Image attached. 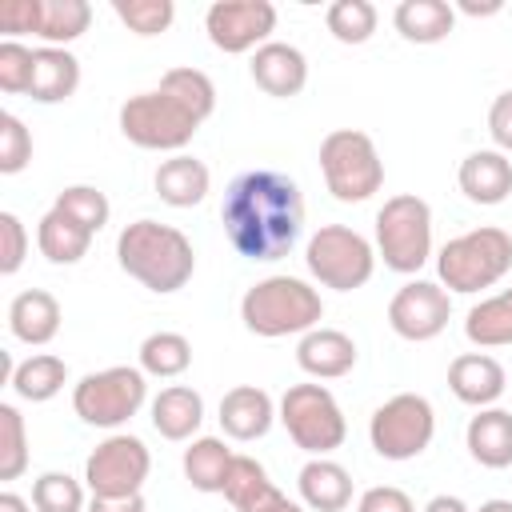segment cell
<instances>
[{"mask_svg": "<svg viewBox=\"0 0 512 512\" xmlns=\"http://www.w3.org/2000/svg\"><path fill=\"white\" fill-rule=\"evenodd\" d=\"M296 364L316 380H340L356 368V340L340 328H312L296 344Z\"/></svg>", "mask_w": 512, "mask_h": 512, "instance_id": "18", "label": "cell"}, {"mask_svg": "<svg viewBox=\"0 0 512 512\" xmlns=\"http://www.w3.org/2000/svg\"><path fill=\"white\" fill-rule=\"evenodd\" d=\"M8 384H12V392H16L20 400L44 404V400H52V396L68 384V364H64L60 356L36 352V356H28V360H20V364L12 368Z\"/></svg>", "mask_w": 512, "mask_h": 512, "instance_id": "32", "label": "cell"}, {"mask_svg": "<svg viewBox=\"0 0 512 512\" xmlns=\"http://www.w3.org/2000/svg\"><path fill=\"white\" fill-rule=\"evenodd\" d=\"M32 508L36 512H84V488L68 472H40L32 484Z\"/></svg>", "mask_w": 512, "mask_h": 512, "instance_id": "38", "label": "cell"}, {"mask_svg": "<svg viewBox=\"0 0 512 512\" xmlns=\"http://www.w3.org/2000/svg\"><path fill=\"white\" fill-rule=\"evenodd\" d=\"M424 512H468V504H464L460 496H448V492H440V496H432V500L424 504Z\"/></svg>", "mask_w": 512, "mask_h": 512, "instance_id": "47", "label": "cell"}, {"mask_svg": "<svg viewBox=\"0 0 512 512\" xmlns=\"http://www.w3.org/2000/svg\"><path fill=\"white\" fill-rule=\"evenodd\" d=\"M60 320H64L60 316V300L52 292H44V288H24L8 304V332L20 344H32V348L52 344L56 332H60Z\"/></svg>", "mask_w": 512, "mask_h": 512, "instance_id": "20", "label": "cell"}, {"mask_svg": "<svg viewBox=\"0 0 512 512\" xmlns=\"http://www.w3.org/2000/svg\"><path fill=\"white\" fill-rule=\"evenodd\" d=\"M204 32L228 56L256 52L276 32V4H268V0H216L204 12Z\"/></svg>", "mask_w": 512, "mask_h": 512, "instance_id": "13", "label": "cell"}, {"mask_svg": "<svg viewBox=\"0 0 512 512\" xmlns=\"http://www.w3.org/2000/svg\"><path fill=\"white\" fill-rule=\"evenodd\" d=\"M276 420V404L256 384H236L220 400V428L232 440H260Z\"/></svg>", "mask_w": 512, "mask_h": 512, "instance_id": "21", "label": "cell"}, {"mask_svg": "<svg viewBox=\"0 0 512 512\" xmlns=\"http://www.w3.org/2000/svg\"><path fill=\"white\" fill-rule=\"evenodd\" d=\"M204 424V400L188 384H172L152 400V428L164 440H188Z\"/></svg>", "mask_w": 512, "mask_h": 512, "instance_id": "26", "label": "cell"}, {"mask_svg": "<svg viewBox=\"0 0 512 512\" xmlns=\"http://www.w3.org/2000/svg\"><path fill=\"white\" fill-rule=\"evenodd\" d=\"M80 88V60L68 48H36L28 96L36 104H60Z\"/></svg>", "mask_w": 512, "mask_h": 512, "instance_id": "25", "label": "cell"}, {"mask_svg": "<svg viewBox=\"0 0 512 512\" xmlns=\"http://www.w3.org/2000/svg\"><path fill=\"white\" fill-rule=\"evenodd\" d=\"M0 32L20 36V32H36V0H4L0 4Z\"/></svg>", "mask_w": 512, "mask_h": 512, "instance_id": "45", "label": "cell"}, {"mask_svg": "<svg viewBox=\"0 0 512 512\" xmlns=\"http://www.w3.org/2000/svg\"><path fill=\"white\" fill-rule=\"evenodd\" d=\"M232 448L220 436H196L184 448V476L196 492H224L228 472H232Z\"/></svg>", "mask_w": 512, "mask_h": 512, "instance_id": "30", "label": "cell"}, {"mask_svg": "<svg viewBox=\"0 0 512 512\" xmlns=\"http://www.w3.org/2000/svg\"><path fill=\"white\" fill-rule=\"evenodd\" d=\"M200 120L172 100L164 88L152 92H136L120 104V132L128 144L148 148V152H180L184 144H192Z\"/></svg>", "mask_w": 512, "mask_h": 512, "instance_id": "7", "label": "cell"}, {"mask_svg": "<svg viewBox=\"0 0 512 512\" xmlns=\"http://www.w3.org/2000/svg\"><path fill=\"white\" fill-rule=\"evenodd\" d=\"M376 252L384 260V268L412 276L428 264L432 256V208L428 200L400 192L388 196L384 208L376 212Z\"/></svg>", "mask_w": 512, "mask_h": 512, "instance_id": "6", "label": "cell"}, {"mask_svg": "<svg viewBox=\"0 0 512 512\" xmlns=\"http://www.w3.org/2000/svg\"><path fill=\"white\" fill-rule=\"evenodd\" d=\"M448 388L460 404H472V408H492L504 388H508V376L500 368L496 356L488 352H464L448 364Z\"/></svg>", "mask_w": 512, "mask_h": 512, "instance_id": "17", "label": "cell"}, {"mask_svg": "<svg viewBox=\"0 0 512 512\" xmlns=\"http://www.w3.org/2000/svg\"><path fill=\"white\" fill-rule=\"evenodd\" d=\"M112 12L136 36H160L176 20V4L172 0H112Z\"/></svg>", "mask_w": 512, "mask_h": 512, "instance_id": "37", "label": "cell"}, {"mask_svg": "<svg viewBox=\"0 0 512 512\" xmlns=\"http://www.w3.org/2000/svg\"><path fill=\"white\" fill-rule=\"evenodd\" d=\"M84 512H144V496H92Z\"/></svg>", "mask_w": 512, "mask_h": 512, "instance_id": "46", "label": "cell"}, {"mask_svg": "<svg viewBox=\"0 0 512 512\" xmlns=\"http://www.w3.org/2000/svg\"><path fill=\"white\" fill-rule=\"evenodd\" d=\"M28 160H32V132L24 128L20 116L0 112V172L16 176L28 168Z\"/></svg>", "mask_w": 512, "mask_h": 512, "instance_id": "40", "label": "cell"}, {"mask_svg": "<svg viewBox=\"0 0 512 512\" xmlns=\"http://www.w3.org/2000/svg\"><path fill=\"white\" fill-rule=\"evenodd\" d=\"M92 24V4L84 0H36V32L44 48H64L80 40Z\"/></svg>", "mask_w": 512, "mask_h": 512, "instance_id": "29", "label": "cell"}, {"mask_svg": "<svg viewBox=\"0 0 512 512\" xmlns=\"http://www.w3.org/2000/svg\"><path fill=\"white\" fill-rule=\"evenodd\" d=\"M28 468V432L16 404H0V480H16Z\"/></svg>", "mask_w": 512, "mask_h": 512, "instance_id": "39", "label": "cell"}, {"mask_svg": "<svg viewBox=\"0 0 512 512\" xmlns=\"http://www.w3.org/2000/svg\"><path fill=\"white\" fill-rule=\"evenodd\" d=\"M464 444L472 452L476 464L484 468H508L512 464V412L508 408H480L468 428H464Z\"/></svg>", "mask_w": 512, "mask_h": 512, "instance_id": "23", "label": "cell"}, {"mask_svg": "<svg viewBox=\"0 0 512 512\" xmlns=\"http://www.w3.org/2000/svg\"><path fill=\"white\" fill-rule=\"evenodd\" d=\"M480 512H512V500H484Z\"/></svg>", "mask_w": 512, "mask_h": 512, "instance_id": "50", "label": "cell"}, {"mask_svg": "<svg viewBox=\"0 0 512 512\" xmlns=\"http://www.w3.org/2000/svg\"><path fill=\"white\" fill-rule=\"evenodd\" d=\"M160 88H164L172 100H180L200 124L216 112V84H212L200 68H168V72L160 76Z\"/></svg>", "mask_w": 512, "mask_h": 512, "instance_id": "34", "label": "cell"}, {"mask_svg": "<svg viewBox=\"0 0 512 512\" xmlns=\"http://www.w3.org/2000/svg\"><path fill=\"white\" fill-rule=\"evenodd\" d=\"M32 60H36V48H24L20 40H4L0 44V88L8 96L28 92V84H32Z\"/></svg>", "mask_w": 512, "mask_h": 512, "instance_id": "41", "label": "cell"}, {"mask_svg": "<svg viewBox=\"0 0 512 512\" xmlns=\"http://www.w3.org/2000/svg\"><path fill=\"white\" fill-rule=\"evenodd\" d=\"M296 484H300L304 508H312V512H344L352 504V476L344 464H336L328 456H312L300 468Z\"/></svg>", "mask_w": 512, "mask_h": 512, "instance_id": "22", "label": "cell"}, {"mask_svg": "<svg viewBox=\"0 0 512 512\" xmlns=\"http://www.w3.org/2000/svg\"><path fill=\"white\" fill-rule=\"evenodd\" d=\"M36 244H40L44 260H52V264H80L92 248V232L84 224H76L68 212L48 208L36 224Z\"/></svg>", "mask_w": 512, "mask_h": 512, "instance_id": "28", "label": "cell"}, {"mask_svg": "<svg viewBox=\"0 0 512 512\" xmlns=\"http://www.w3.org/2000/svg\"><path fill=\"white\" fill-rule=\"evenodd\" d=\"M152 184H156V196L164 204H172V208H196L208 196L212 176H208V164L204 160H196L188 152H176L172 160H164L156 168Z\"/></svg>", "mask_w": 512, "mask_h": 512, "instance_id": "24", "label": "cell"}, {"mask_svg": "<svg viewBox=\"0 0 512 512\" xmlns=\"http://www.w3.org/2000/svg\"><path fill=\"white\" fill-rule=\"evenodd\" d=\"M436 436V412L420 392H396L368 420V440L384 460H416Z\"/></svg>", "mask_w": 512, "mask_h": 512, "instance_id": "11", "label": "cell"}, {"mask_svg": "<svg viewBox=\"0 0 512 512\" xmlns=\"http://www.w3.org/2000/svg\"><path fill=\"white\" fill-rule=\"evenodd\" d=\"M24 256H28V232H24L20 216L16 212H0V276L20 272Z\"/></svg>", "mask_w": 512, "mask_h": 512, "instance_id": "42", "label": "cell"}, {"mask_svg": "<svg viewBox=\"0 0 512 512\" xmlns=\"http://www.w3.org/2000/svg\"><path fill=\"white\" fill-rule=\"evenodd\" d=\"M188 364H192L188 336H180V332H152V336H144V344H140V372L144 376L172 380V376L188 372Z\"/></svg>", "mask_w": 512, "mask_h": 512, "instance_id": "33", "label": "cell"}, {"mask_svg": "<svg viewBox=\"0 0 512 512\" xmlns=\"http://www.w3.org/2000/svg\"><path fill=\"white\" fill-rule=\"evenodd\" d=\"M248 72L256 80L260 92L276 96V100H288V96H300L304 84H308V60L296 44H280V40H268L264 48L252 52L248 60Z\"/></svg>", "mask_w": 512, "mask_h": 512, "instance_id": "15", "label": "cell"}, {"mask_svg": "<svg viewBox=\"0 0 512 512\" xmlns=\"http://www.w3.org/2000/svg\"><path fill=\"white\" fill-rule=\"evenodd\" d=\"M304 264H308L312 280H320L324 288L356 292L376 272V248L356 228L324 224L320 232H312V240L304 248Z\"/></svg>", "mask_w": 512, "mask_h": 512, "instance_id": "8", "label": "cell"}, {"mask_svg": "<svg viewBox=\"0 0 512 512\" xmlns=\"http://www.w3.org/2000/svg\"><path fill=\"white\" fill-rule=\"evenodd\" d=\"M116 260L132 280H140L156 296L180 292L196 272L192 240L160 220H132L116 236Z\"/></svg>", "mask_w": 512, "mask_h": 512, "instance_id": "2", "label": "cell"}, {"mask_svg": "<svg viewBox=\"0 0 512 512\" xmlns=\"http://www.w3.org/2000/svg\"><path fill=\"white\" fill-rule=\"evenodd\" d=\"M280 424L288 428L292 444L308 456H328L348 436L344 412L324 384H292L280 396Z\"/></svg>", "mask_w": 512, "mask_h": 512, "instance_id": "10", "label": "cell"}, {"mask_svg": "<svg viewBox=\"0 0 512 512\" xmlns=\"http://www.w3.org/2000/svg\"><path fill=\"white\" fill-rule=\"evenodd\" d=\"M52 208H60V212H68L76 224H84L92 236L108 224V216H112V204H108V196L96 188V184H68L60 196H56V204Z\"/></svg>", "mask_w": 512, "mask_h": 512, "instance_id": "36", "label": "cell"}, {"mask_svg": "<svg viewBox=\"0 0 512 512\" xmlns=\"http://www.w3.org/2000/svg\"><path fill=\"white\" fill-rule=\"evenodd\" d=\"M456 180H460V192H464L472 204H484V208L504 204L508 192H512V160H508L504 152H496V148L468 152V156L460 160Z\"/></svg>", "mask_w": 512, "mask_h": 512, "instance_id": "19", "label": "cell"}, {"mask_svg": "<svg viewBox=\"0 0 512 512\" xmlns=\"http://www.w3.org/2000/svg\"><path fill=\"white\" fill-rule=\"evenodd\" d=\"M500 8H504L500 0H492V4H472V0H464V4H460V12H468V16H496Z\"/></svg>", "mask_w": 512, "mask_h": 512, "instance_id": "48", "label": "cell"}, {"mask_svg": "<svg viewBox=\"0 0 512 512\" xmlns=\"http://www.w3.org/2000/svg\"><path fill=\"white\" fill-rule=\"evenodd\" d=\"M0 512H32V508H28L24 496H16V492H0Z\"/></svg>", "mask_w": 512, "mask_h": 512, "instance_id": "49", "label": "cell"}, {"mask_svg": "<svg viewBox=\"0 0 512 512\" xmlns=\"http://www.w3.org/2000/svg\"><path fill=\"white\" fill-rule=\"evenodd\" d=\"M324 300L320 292L300 276H264L256 280L240 300V320L252 336L280 340V336H304L320 328Z\"/></svg>", "mask_w": 512, "mask_h": 512, "instance_id": "3", "label": "cell"}, {"mask_svg": "<svg viewBox=\"0 0 512 512\" xmlns=\"http://www.w3.org/2000/svg\"><path fill=\"white\" fill-rule=\"evenodd\" d=\"M464 336L476 348H504V344H512V288L472 304L468 316H464Z\"/></svg>", "mask_w": 512, "mask_h": 512, "instance_id": "31", "label": "cell"}, {"mask_svg": "<svg viewBox=\"0 0 512 512\" xmlns=\"http://www.w3.org/2000/svg\"><path fill=\"white\" fill-rule=\"evenodd\" d=\"M392 24L408 44H440L456 28V8L444 0H400Z\"/></svg>", "mask_w": 512, "mask_h": 512, "instance_id": "27", "label": "cell"}, {"mask_svg": "<svg viewBox=\"0 0 512 512\" xmlns=\"http://www.w3.org/2000/svg\"><path fill=\"white\" fill-rule=\"evenodd\" d=\"M148 396V380L132 364H112L100 372H88L72 388V408L92 428H120L128 424Z\"/></svg>", "mask_w": 512, "mask_h": 512, "instance_id": "9", "label": "cell"}, {"mask_svg": "<svg viewBox=\"0 0 512 512\" xmlns=\"http://www.w3.org/2000/svg\"><path fill=\"white\" fill-rule=\"evenodd\" d=\"M508 268H512V236L492 224L448 240L436 256L440 284L448 292H464V296L500 284L508 276Z\"/></svg>", "mask_w": 512, "mask_h": 512, "instance_id": "4", "label": "cell"}, {"mask_svg": "<svg viewBox=\"0 0 512 512\" xmlns=\"http://www.w3.org/2000/svg\"><path fill=\"white\" fill-rule=\"evenodd\" d=\"M448 316H452V296H448L444 284H432V280H408L388 300V324H392V332L400 340H412V344L436 340L448 328Z\"/></svg>", "mask_w": 512, "mask_h": 512, "instance_id": "14", "label": "cell"}, {"mask_svg": "<svg viewBox=\"0 0 512 512\" xmlns=\"http://www.w3.org/2000/svg\"><path fill=\"white\" fill-rule=\"evenodd\" d=\"M152 472V452L140 436L116 432L92 448L84 460V480L92 496H136Z\"/></svg>", "mask_w": 512, "mask_h": 512, "instance_id": "12", "label": "cell"}, {"mask_svg": "<svg viewBox=\"0 0 512 512\" xmlns=\"http://www.w3.org/2000/svg\"><path fill=\"white\" fill-rule=\"evenodd\" d=\"M224 496L236 512H304L296 500H288L264 472L260 460L252 456H236L232 460V472H228V484H224Z\"/></svg>", "mask_w": 512, "mask_h": 512, "instance_id": "16", "label": "cell"}, {"mask_svg": "<svg viewBox=\"0 0 512 512\" xmlns=\"http://www.w3.org/2000/svg\"><path fill=\"white\" fill-rule=\"evenodd\" d=\"M488 136H492L496 152H504V156L512 152V88L492 100V108H488Z\"/></svg>", "mask_w": 512, "mask_h": 512, "instance_id": "43", "label": "cell"}, {"mask_svg": "<svg viewBox=\"0 0 512 512\" xmlns=\"http://www.w3.org/2000/svg\"><path fill=\"white\" fill-rule=\"evenodd\" d=\"M320 172L340 204H360L384 184V160L372 136L360 128H336L320 140Z\"/></svg>", "mask_w": 512, "mask_h": 512, "instance_id": "5", "label": "cell"}, {"mask_svg": "<svg viewBox=\"0 0 512 512\" xmlns=\"http://www.w3.org/2000/svg\"><path fill=\"white\" fill-rule=\"evenodd\" d=\"M224 236L244 260L272 264L288 256L304 232V196L300 184L276 168L240 172L224 188L220 204Z\"/></svg>", "mask_w": 512, "mask_h": 512, "instance_id": "1", "label": "cell"}, {"mask_svg": "<svg viewBox=\"0 0 512 512\" xmlns=\"http://www.w3.org/2000/svg\"><path fill=\"white\" fill-rule=\"evenodd\" d=\"M324 24L340 44H364L376 32V8L368 0H336L328 4Z\"/></svg>", "mask_w": 512, "mask_h": 512, "instance_id": "35", "label": "cell"}, {"mask_svg": "<svg viewBox=\"0 0 512 512\" xmlns=\"http://www.w3.org/2000/svg\"><path fill=\"white\" fill-rule=\"evenodd\" d=\"M356 512H416V504L408 500V492H400L392 484H380V488H368L356 500Z\"/></svg>", "mask_w": 512, "mask_h": 512, "instance_id": "44", "label": "cell"}]
</instances>
